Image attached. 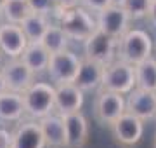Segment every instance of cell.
<instances>
[{
	"label": "cell",
	"instance_id": "cell-25",
	"mask_svg": "<svg viewBox=\"0 0 156 148\" xmlns=\"http://www.w3.org/2000/svg\"><path fill=\"white\" fill-rule=\"evenodd\" d=\"M30 7L33 12H38V14H50V12H56V6H54V0H28Z\"/></svg>",
	"mask_w": 156,
	"mask_h": 148
},
{
	"label": "cell",
	"instance_id": "cell-4",
	"mask_svg": "<svg viewBox=\"0 0 156 148\" xmlns=\"http://www.w3.org/2000/svg\"><path fill=\"white\" fill-rule=\"evenodd\" d=\"M101 87L120 94H128L135 87V66L123 59L111 61L104 66Z\"/></svg>",
	"mask_w": 156,
	"mask_h": 148
},
{
	"label": "cell",
	"instance_id": "cell-32",
	"mask_svg": "<svg viewBox=\"0 0 156 148\" xmlns=\"http://www.w3.org/2000/svg\"><path fill=\"white\" fill-rule=\"evenodd\" d=\"M153 146H154V148H156V134H154V145H153Z\"/></svg>",
	"mask_w": 156,
	"mask_h": 148
},
{
	"label": "cell",
	"instance_id": "cell-7",
	"mask_svg": "<svg viewBox=\"0 0 156 148\" xmlns=\"http://www.w3.org/2000/svg\"><path fill=\"white\" fill-rule=\"evenodd\" d=\"M118 49V40L102 33L101 30H95L89 39L85 40V57L90 61H95L106 66L115 59Z\"/></svg>",
	"mask_w": 156,
	"mask_h": 148
},
{
	"label": "cell",
	"instance_id": "cell-5",
	"mask_svg": "<svg viewBox=\"0 0 156 148\" xmlns=\"http://www.w3.org/2000/svg\"><path fill=\"white\" fill-rule=\"evenodd\" d=\"M80 65H82V59L75 52L64 49V51L50 54L47 72L56 84H69L76 79Z\"/></svg>",
	"mask_w": 156,
	"mask_h": 148
},
{
	"label": "cell",
	"instance_id": "cell-19",
	"mask_svg": "<svg viewBox=\"0 0 156 148\" xmlns=\"http://www.w3.org/2000/svg\"><path fill=\"white\" fill-rule=\"evenodd\" d=\"M24 115V101L23 94L5 91L0 94V120L16 122Z\"/></svg>",
	"mask_w": 156,
	"mask_h": 148
},
{
	"label": "cell",
	"instance_id": "cell-12",
	"mask_svg": "<svg viewBox=\"0 0 156 148\" xmlns=\"http://www.w3.org/2000/svg\"><path fill=\"white\" fill-rule=\"evenodd\" d=\"M28 46V39L19 24H0V51L7 57H19Z\"/></svg>",
	"mask_w": 156,
	"mask_h": 148
},
{
	"label": "cell",
	"instance_id": "cell-10",
	"mask_svg": "<svg viewBox=\"0 0 156 148\" xmlns=\"http://www.w3.org/2000/svg\"><path fill=\"white\" fill-rule=\"evenodd\" d=\"M0 73L5 80L7 91L12 92H23L26 91L33 84L35 73L21 61V57H11V61L4 65V68H0Z\"/></svg>",
	"mask_w": 156,
	"mask_h": 148
},
{
	"label": "cell",
	"instance_id": "cell-26",
	"mask_svg": "<svg viewBox=\"0 0 156 148\" xmlns=\"http://www.w3.org/2000/svg\"><path fill=\"white\" fill-rule=\"evenodd\" d=\"M82 7H85L87 11H94V12H99L102 9L109 7L111 4H115V0H80Z\"/></svg>",
	"mask_w": 156,
	"mask_h": 148
},
{
	"label": "cell",
	"instance_id": "cell-20",
	"mask_svg": "<svg viewBox=\"0 0 156 148\" xmlns=\"http://www.w3.org/2000/svg\"><path fill=\"white\" fill-rule=\"evenodd\" d=\"M135 87L156 91V59L147 57L135 65Z\"/></svg>",
	"mask_w": 156,
	"mask_h": 148
},
{
	"label": "cell",
	"instance_id": "cell-15",
	"mask_svg": "<svg viewBox=\"0 0 156 148\" xmlns=\"http://www.w3.org/2000/svg\"><path fill=\"white\" fill-rule=\"evenodd\" d=\"M66 127V148H83L89 139V122L80 112L62 115Z\"/></svg>",
	"mask_w": 156,
	"mask_h": 148
},
{
	"label": "cell",
	"instance_id": "cell-13",
	"mask_svg": "<svg viewBox=\"0 0 156 148\" xmlns=\"http://www.w3.org/2000/svg\"><path fill=\"white\" fill-rule=\"evenodd\" d=\"M83 105V91L76 84H57L56 99H54V110L59 115H68L73 112H80Z\"/></svg>",
	"mask_w": 156,
	"mask_h": 148
},
{
	"label": "cell",
	"instance_id": "cell-23",
	"mask_svg": "<svg viewBox=\"0 0 156 148\" xmlns=\"http://www.w3.org/2000/svg\"><path fill=\"white\" fill-rule=\"evenodd\" d=\"M42 46L50 52V54H54V52H59V51H64L68 46V35L64 33V30L61 26H54V24H49V28L47 31L44 33L42 37Z\"/></svg>",
	"mask_w": 156,
	"mask_h": 148
},
{
	"label": "cell",
	"instance_id": "cell-21",
	"mask_svg": "<svg viewBox=\"0 0 156 148\" xmlns=\"http://www.w3.org/2000/svg\"><path fill=\"white\" fill-rule=\"evenodd\" d=\"M0 12L5 19V23L21 24L33 11L30 7L28 0H5Z\"/></svg>",
	"mask_w": 156,
	"mask_h": 148
},
{
	"label": "cell",
	"instance_id": "cell-27",
	"mask_svg": "<svg viewBox=\"0 0 156 148\" xmlns=\"http://www.w3.org/2000/svg\"><path fill=\"white\" fill-rule=\"evenodd\" d=\"M54 6H56V14L61 16L64 11L80 6V0H54Z\"/></svg>",
	"mask_w": 156,
	"mask_h": 148
},
{
	"label": "cell",
	"instance_id": "cell-17",
	"mask_svg": "<svg viewBox=\"0 0 156 148\" xmlns=\"http://www.w3.org/2000/svg\"><path fill=\"white\" fill-rule=\"evenodd\" d=\"M102 73H104V66L90 59H82L78 75L73 84H76L82 91H94L101 86L102 82Z\"/></svg>",
	"mask_w": 156,
	"mask_h": 148
},
{
	"label": "cell",
	"instance_id": "cell-18",
	"mask_svg": "<svg viewBox=\"0 0 156 148\" xmlns=\"http://www.w3.org/2000/svg\"><path fill=\"white\" fill-rule=\"evenodd\" d=\"M19 57L33 73H42L49 66L50 52L42 46V42H28L26 49Z\"/></svg>",
	"mask_w": 156,
	"mask_h": 148
},
{
	"label": "cell",
	"instance_id": "cell-9",
	"mask_svg": "<svg viewBox=\"0 0 156 148\" xmlns=\"http://www.w3.org/2000/svg\"><path fill=\"white\" fill-rule=\"evenodd\" d=\"M111 131H113L115 139L120 145H123V146H134L142 138L144 120H140L139 117L125 112L111 124Z\"/></svg>",
	"mask_w": 156,
	"mask_h": 148
},
{
	"label": "cell",
	"instance_id": "cell-22",
	"mask_svg": "<svg viewBox=\"0 0 156 148\" xmlns=\"http://www.w3.org/2000/svg\"><path fill=\"white\" fill-rule=\"evenodd\" d=\"M26 35L28 42H40L44 33L49 28V21L44 14H38V12H31L21 24H19Z\"/></svg>",
	"mask_w": 156,
	"mask_h": 148
},
{
	"label": "cell",
	"instance_id": "cell-31",
	"mask_svg": "<svg viewBox=\"0 0 156 148\" xmlns=\"http://www.w3.org/2000/svg\"><path fill=\"white\" fill-rule=\"evenodd\" d=\"M4 2H5V0H0V11H2V7H4Z\"/></svg>",
	"mask_w": 156,
	"mask_h": 148
},
{
	"label": "cell",
	"instance_id": "cell-8",
	"mask_svg": "<svg viewBox=\"0 0 156 148\" xmlns=\"http://www.w3.org/2000/svg\"><path fill=\"white\" fill-rule=\"evenodd\" d=\"M95 21H97V30H101L102 33L109 35L113 39L120 40L128 30L130 17L120 4H111L109 7L97 12Z\"/></svg>",
	"mask_w": 156,
	"mask_h": 148
},
{
	"label": "cell",
	"instance_id": "cell-24",
	"mask_svg": "<svg viewBox=\"0 0 156 148\" xmlns=\"http://www.w3.org/2000/svg\"><path fill=\"white\" fill-rule=\"evenodd\" d=\"M151 2L153 0H118V4L125 9L130 19H140L147 16Z\"/></svg>",
	"mask_w": 156,
	"mask_h": 148
},
{
	"label": "cell",
	"instance_id": "cell-11",
	"mask_svg": "<svg viewBox=\"0 0 156 148\" xmlns=\"http://www.w3.org/2000/svg\"><path fill=\"white\" fill-rule=\"evenodd\" d=\"M127 112L139 117L140 120L154 119L156 115V91H147L134 87L128 92L127 99Z\"/></svg>",
	"mask_w": 156,
	"mask_h": 148
},
{
	"label": "cell",
	"instance_id": "cell-14",
	"mask_svg": "<svg viewBox=\"0 0 156 148\" xmlns=\"http://www.w3.org/2000/svg\"><path fill=\"white\" fill-rule=\"evenodd\" d=\"M11 148H45V138L37 120H26L12 132Z\"/></svg>",
	"mask_w": 156,
	"mask_h": 148
},
{
	"label": "cell",
	"instance_id": "cell-29",
	"mask_svg": "<svg viewBox=\"0 0 156 148\" xmlns=\"http://www.w3.org/2000/svg\"><path fill=\"white\" fill-rule=\"evenodd\" d=\"M147 16H149L151 23L156 26V0H153V2H151V7H149V12H147Z\"/></svg>",
	"mask_w": 156,
	"mask_h": 148
},
{
	"label": "cell",
	"instance_id": "cell-33",
	"mask_svg": "<svg viewBox=\"0 0 156 148\" xmlns=\"http://www.w3.org/2000/svg\"><path fill=\"white\" fill-rule=\"evenodd\" d=\"M153 47H154V51H156V40H154V46H153Z\"/></svg>",
	"mask_w": 156,
	"mask_h": 148
},
{
	"label": "cell",
	"instance_id": "cell-1",
	"mask_svg": "<svg viewBox=\"0 0 156 148\" xmlns=\"http://www.w3.org/2000/svg\"><path fill=\"white\" fill-rule=\"evenodd\" d=\"M151 52H153V40L142 30H127L125 35L118 40V57L134 66L151 57Z\"/></svg>",
	"mask_w": 156,
	"mask_h": 148
},
{
	"label": "cell",
	"instance_id": "cell-34",
	"mask_svg": "<svg viewBox=\"0 0 156 148\" xmlns=\"http://www.w3.org/2000/svg\"><path fill=\"white\" fill-rule=\"evenodd\" d=\"M0 66H2V61H0Z\"/></svg>",
	"mask_w": 156,
	"mask_h": 148
},
{
	"label": "cell",
	"instance_id": "cell-2",
	"mask_svg": "<svg viewBox=\"0 0 156 148\" xmlns=\"http://www.w3.org/2000/svg\"><path fill=\"white\" fill-rule=\"evenodd\" d=\"M54 99H56V87L45 82H33L23 92L24 113H28L31 119H42L45 115L52 113Z\"/></svg>",
	"mask_w": 156,
	"mask_h": 148
},
{
	"label": "cell",
	"instance_id": "cell-30",
	"mask_svg": "<svg viewBox=\"0 0 156 148\" xmlns=\"http://www.w3.org/2000/svg\"><path fill=\"white\" fill-rule=\"evenodd\" d=\"M7 91V86H5V80H4V77H2V73H0V94L2 92Z\"/></svg>",
	"mask_w": 156,
	"mask_h": 148
},
{
	"label": "cell",
	"instance_id": "cell-16",
	"mask_svg": "<svg viewBox=\"0 0 156 148\" xmlns=\"http://www.w3.org/2000/svg\"><path fill=\"white\" fill-rule=\"evenodd\" d=\"M47 148H66V127L62 115L49 113L38 119Z\"/></svg>",
	"mask_w": 156,
	"mask_h": 148
},
{
	"label": "cell",
	"instance_id": "cell-6",
	"mask_svg": "<svg viewBox=\"0 0 156 148\" xmlns=\"http://www.w3.org/2000/svg\"><path fill=\"white\" fill-rule=\"evenodd\" d=\"M127 112V101L123 99V94L113 92L108 89H101L94 101L95 119L102 124L111 125L122 113Z\"/></svg>",
	"mask_w": 156,
	"mask_h": 148
},
{
	"label": "cell",
	"instance_id": "cell-35",
	"mask_svg": "<svg viewBox=\"0 0 156 148\" xmlns=\"http://www.w3.org/2000/svg\"><path fill=\"white\" fill-rule=\"evenodd\" d=\"M154 119H156V115H154Z\"/></svg>",
	"mask_w": 156,
	"mask_h": 148
},
{
	"label": "cell",
	"instance_id": "cell-3",
	"mask_svg": "<svg viewBox=\"0 0 156 148\" xmlns=\"http://www.w3.org/2000/svg\"><path fill=\"white\" fill-rule=\"evenodd\" d=\"M59 26L64 30L68 39L85 42L97 30V21L85 7H73L59 16Z\"/></svg>",
	"mask_w": 156,
	"mask_h": 148
},
{
	"label": "cell",
	"instance_id": "cell-28",
	"mask_svg": "<svg viewBox=\"0 0 156 148\" xmlns=\"http://www.w3.org/2000/svg\"><path fill=\"white\" fill-rule=\"evenodd\" d=\"M12 146V134L0 129V148H11Z\"/></svg>",
	"mask_w": 156,
	"mask_h": 148
}]
</instances>
